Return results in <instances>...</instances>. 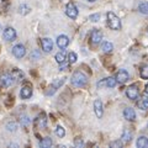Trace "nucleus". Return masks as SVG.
<instances>
[{
  "label": "nucleus",
  "instance_id": "1",
  "mask_svg": "<svg viewBox=\"0 0 148 148\" xmlns=\"http://www.w3.org/2000/svg\"><path fill=\"white\" fill-rule=\"evenodd\" d=\"M71 83L74 86L80 88V86H84L88 83V78L84 73H82L80 71H77V72L73 73V75L71 78Z\"/></svg>",
  "mask_w": 148,
  "mask_h": 148
},
{
  "label": "nucleus",
  "instance_id": "2",
  "mask_svg": "<svg viewBox=\"0 0 148 148\" xmlns=\"http://www.w3.org/2000/svg\"><path fill=\"white\" fill-rule=\"evenodd\" d=\"M106 16H108V25L111 30H121V21L114 12L109 11Z\"/></svg>",
  "mask_w": 148,
  "mask_h": 148
},
{
  "label": "nucleus",
  "instance_id": "3",
  "mask_svg": "<svg viewBox=\"0 0 148 148\" xmlns=\"http://www.w3.org/2000/svg\"><path fill=\"white\" fill-rule=\"evenodd\" d=\"M14 83V77L9 73H1L0 74V84L4 88H9Z\"/></svg>",
  "mask_w": 148,
  "mask_h": 148
},
{
  "label": "nucleus",
  "instance_id": "4",
  "mask_svg": "<svg viewBox=\"0 0 148 148\" xmlns=\"http://www.w3.org/2000/svg\"><path fill=\"white\" fill-rule=\"evenodd\" d=\"M126 96L131 100H136L140 96V91H138L137 85H130L126 89Z\"/></svg>",
  "mask_w": 148,
  "mask_h": 148
},
{
  "label": "nucleus",
  "instance_id": "5",
  "mask_svg": "<svg viewBox=\"0 0 148 148\" xmlns=\"http://www.w3.org/2000/svg\"><path fill=\"white\" fill-rule=\"evenodd\" d=\"M101 40H103V32L99 31V30H92L91 34H90V42L91 45H99L101 42Z\"/></svg>",
  "mask_w": 148,
  "mask_h": 148
},
{
  "label": "nucleus",
  "instance_id": "6",
  "mask_svg": "<svg viewBox=\"0 0 148 148\" xmlns=\"http://www.w3.org/2000/svg\"><path fill=\"white\" fill-rule=\"evenodd\" d=\"M63 84H64V78H61V79L53 82L52 84L49 85V88H48V90H47V92H46V94H47V95H53L54 92H56V90L59 89V88H61Z\"/></svg>",
  "mask_w": 148,
  "mask_h": 148
},
{
  "label": "nucleus",
  "instance_id": "7",
  "mask_svg": "<svg viewBox=\"0 0 148 148\" xmlns=\"http://www.w3.org/2000/svg\"><path fill=\"white\" fill-rule=\"evenodd\" d=\"M16 31L15 29H12V27H6L5 30H4V34H3V37L5 41H9V42H11L16 38Z\"/></svg>",
  "mask_w": 148,
  "mask_h": 148
},
{
  "label": "nucleus",
  "instance_id": "8",
  "mask_svg": "<svg viewBox=\"0 0 148 148\" xmlns=\"http://www.w3.org/2000/svg\"><path fill=\"white\" fill-rule=\"evenodd\" d=\"M66 14H67V16H69L71 18H77V16H78L77 6L74 5L73 3H68L66 6Z\"/></svg>",
  "mask_w": 148,
  "mask_h": 148
},
{
  "label": "nucleus",
  "instance_id": "9",
  "mask_svg": "<svg viewBox=\"0 0 148 148\" xmlns=\"http://www.w3.org/2000/svg\"><path fill=\"white\" fill-rule=\"evenodd\" d=\"M94 112L96 115L98 119H101L104 115V106H103V103H101L100 99H96L94 101Z\"/></svg>",
  "mask_w": 148,
  "mask_h": 148
},
{
  "label": "nucleus",
  "instance_id": "10",
  "mask_svg": "<svg viewBox=\"0 0 148 148\" xmlns=\"http://www.w3.org/2000/svg\"><path fill=\"white\" fill-rule=\"evenodd\" d=\"M12 54L15 56L16 58H22V57H25V54H26V48H25V46H24V45H16V46H14V48H12Z\"/></svg>",
  "mask_w": 148,
  "mask_h": 148
},
{
  "label": "nucleus",
  "instance_id": "11",
  "mask_svg": "<svg viewBox=\"0 0 148 148\" xmlns=\"http://www.w3.org/2000/svg\"><path fill=\"white\" fill-rule=\"evenodd\" d=\"M128 79H130L128 72L126 71V69H120V71L117 72V74H116V80H117V83H120V84H123V83H126Z\"/></svg>",
  "mask_w": 148,
  "mask_h": 148
},
{
  "label": "nucleus",
  "instance_id": "12",
  "mask_svg": "<svg viewBox=\"0 0 148 148\" xmlns=\"http://www.w3.org/2000/svg\"><path fill=\"white\" fill-rule=\"evenodd\" d=\"M68 45H69V38L66 35H61V36L57 37V46L59 48L64 49V48L68 47Z\"/></svg>",
  "mask_w": 148,
  "mask_h": 148
},
{
  "label": "nucleus",
  "instance_id": "13",
  "mask_svg": "<svg viewBox=\"0 0 148 148\" xmlns=\"http://www.w3.org/2000/svg\"><path fill=\"white\" fill-rule=\"evenodd\" d=\"M41 46H42V49L46 53H49L53 48V42H52L51 38H42V41H41Z\"/></svg>",
  "mask_w": 148,
  "mask_h": 148
},
{
  "label": "nucleus",
  "instance_id": "14",
  "mask_svg": "<svg viewBox=\"0 0 148 148\" xmlns=\"http://www.w3.org/2000/svg\"><path fill=\"white\" fill-rule=\"evenodd\" d=\"M123 117L128 121H135L136 120V112L132 108H126L123 110Z\"/></svg>",
  "mask_w": 148,
  "mask_h": 148
},
{
  "label": "nucleus",
  "instance_id": "15",
  "mask_svg": "<svg viewBox=\"0 0 148 148\" xmlns=\"http://www.w3.org/2000/svg\"><path fill=\"white\" fill-rule=\"evenodd\" d=\"M31 95H32V88L30 85H25L20 91L21 99H30Z\"/></svg>",
  "mask_w": 148,
  "mask_h": 148
},
{
  "label": "nucleus",
  "instance_id": "16",
  "mask_svg": "<svg viewBox=\"0 0 148 148\" xmlns=\"http://www.w3.org/2000/svg\"><path fill=\"white\" fill-rule=\"evenodd\" d=\"M137 106H138V109H141L143 111L148 110V98H147V96H142L141 99H138Z\"/></svg>",
  "mask_w": 148,
  "mask_h": 148
},
{
  "label": "nucleus",
  "instance_id": "17",
  "mask_svg": "<svg viewBox=\"0 0 148 148\" xmlns=\"http://www.w3.org/2000/svg\"><path fill=\"white\" fill-rule=\"evenodd\" d=\"M136 146L138 148H148V138L145 136H141L136 142Z\"/></svg>",
  "mask_w": 148,
  "mask_h": 148
},
{
  "label": "nucleus",
  "instance_id": "18",
  "mask_svg": "<svg viewBox=\"0 0 148 148\" xmlns=\"http://www.w3.org/2000/svg\"><path fill=\"white\" fill-rule=\"evenodd\" d=\"M131 140H132V133H131V131H128V130H125V131L122 132L121 141H122L123 143H128Z\"/></svg>",
  "mask_w": 148,
  "mask_h": 148
},
{
  "label": "nucleus",
  "instance_id": "19",
  "mask_svg": "<svg viewBox=\"0 0 148 148\" xmlns=\"http://www.w3.org/2000/svg\"><path fill=\"white\" fill-rule=\"evenodd\" d=\"M101 49H103V52L104 53H110V52H112V49H114V46L111 42H103V45H101Z\"/></svg>",
  "mask_w": 148,
  "mask_h": 148
},
{
  "label": "nucleus",
  "instance_id": "20",
  "mask_svg": "<svg viewBox=\"0 0 148 148\" xmlns=\"http://www.w3.org/2000/svg\"><path fill=\"white\" fill-rule=\"evenodd\" d=\"M51 146H52V140H51L49 137H45L40 142V147L41 148H49Z\"/></svg>",
  "mask_w": 148,
  "mask_h": 148
},
{
  "label": "nucleus",
  "instance_id": "21",
  "mask_svg": "<svg viewBox=\"0 0 148 148\" xmlns=\"http://www.w3.org/2000/svg\"><path fill=\"white\" fill-rule=\"evenodd\" d=\"M54 58H56V62H57L58 64L64 63V62H66V59H67L66 53H64V52H59V53H57V54L54 56Z\"/></svg>",
  "mask_w": 148,
  "mask_h": 148
},
{
  "label": "nucleus",
  "instance_id": "22",
  "mask_svg": "<svg viewBox=\"0 0 148 148\" xmlns=\"http://www.w3.org/2000/svg\"><path fill=\"white\" fill-rule=\"evenodd\" d=\"M138 10H140V12L143 14V15H148V3L147 1L141 3L140 6H138Z\"/></svg>",
  "mask_w": 148,
  "mask_h": 148
},
{
  "label": "nucleus",
  "instance_id": "23",
  "mask_svg": "<svg viewBox=\"0 0 148 148\" xmlns=\"http://www.w3.org/2000/svg\"><path fill=\"white\" fill-rule=\"evenodd\" d=\"M116 78H112V77H110L108 78V79H105V85L108 86V88H114V86H116Z\"/></svg>",
  "mask_w": 148,
  "mask_h": 148
},
{
  "label": "nucleus",
  "instance_id": "24",
  "mask_svg": "<svg viewBox=\"0 0 148 148\" xmlns=\"http://www.w3.org/2000/svg\"><path fill=\"white\" fill-rule=\"evenodd\" d=\"M12 77H14V79H16L17 82H21L22 79H24V74H22L21 71H18V69H17V71H16V69L14 71Z\"/></svg>",
  "mask_w": 148,
  "mask_h": 148
},
{
  "label": "nucleus",
  "instance_id": "25",
  "mask_svg": "<svg viewBox=\"0 0 148 148\" xmlns=\"http://www.w3.org/2000/svg\"><path fill=\"white\" fill-rule=\"evenodd\" d=\"M54 133L57 135L58 137H64V135H66V130H64L62 126H57L56 127V130H54Z\"/></svg>",
  "mask_w": 148,
  "mask_h": 148
},
{
  "label": "nucleus",
  "instance_id": "26",
  "mask_svg": "<svg viewBox=\"0 0 148 148\" xmlns=\"http://www.w3.org/2000/svg\"><path fill=\"white\" fill-rule=\"evenodd\" d=\"M140 74L142 79H148V66H143L140 71Z\"/></svg>",
  "mask_w": 148,
  "mask_h": 148
},
{
  "label": "nucleus",
  "instance_id": "27",
  "mask_svg": "<svg viewBox=\"0 0 148 148\" xmlns=\"http://www.w3.org/2000/svg\"><path fill=\"white\" fill-rule=\"evenodd\" d=\"M68 61H69V63H75L77 62V54L74 53V52H71L69 53V56H68Z\"/></svg>",
  "mask_w": 148,
  "mask_h": 148
},
{
  "label": "nucleus",
  "instance_id": "28",
  "mask_svg": "<svg viewBox=\"0 0 148 148\" xmlns=\"http://www.w3.org/2000/svg\"><path fill=\"white\" fill-rule=\"evenodd\" d=\"M6 128L9 130V131L14 132V131H16V128H17V125H16L15 122H9V123L6 125Z\"/></svg>",
  "mask_w": 148,
  "mask_h": 148
},
{
  "label": "nucleus",
  "instance_id": "29",
  "mask_svg": "<svg viewBox=\"0 0 148 148\" xmlns=\"http://www.w3.org/2000/svg\"><path fill=\"white\" fill-rule=\"evenodd\" d=\"M74 146H75V147H79V148L84 147V141H83L82 138H75V140H74Z\"/></svg>",
  "mask_w": 148,
  "mask_h": 148
},
{
  "label": "nucleus",
  "instance_id": "30",
  "mask_svg": "<svg viewBox=\"0 0 148 148\" xmlns=\"http://www.w3.org/2000/svg\"><path fill=\"white\" fill-rule=\"evenodd\" d=\"M20 122H21L22 126H27V125L30 123V119L27 117V116H21V119H20Z\"/></svg>",
  "mask_w": 148,
  "mask_h": 148
},
{
  "label": "nucleus",
  "instance_id": "31",
  "mask_svg": "<svg viewBox=\"0 0 148 148\" xmlns=\"http://www.w3.org/2000/svg\"><path fill=\"white\" fill-rule=\"evenodd\" d=\"M122 143H123L122 141H114V142H111V143H110V147H112V148H114V147L121 148V147H122Z\"/></svg>",
  "mask_w": 148,
  "mask_h": 148
},
{
  "label": "nucleus",
  "instance_id": "32",
  "mask_svg": "<svg viewBox=\"0 0 148 148\" xmlns=\"http://www.w3.org/2000/svg\"><path fill=\"white\" fill-rule=\"evenodd\" d=\"M99 18H100V14H92V15L89 16V20L92 22H98Z\"/></svg>",
  "mask_w": 148,
  "mask_h": 148
},
{
  "label": "nucleus",
  "instance_id": "33",
  "mask_svg": "<svg viewBox=\"0 0 148 148\" xmlns=\"http://www.w3.org/2000/svg\"><path fill=\"white\" fill-rule=\"evenodd\" d=\"M29 10H30V8L27 6V5H25V4H24V5H21V6H20V12L22 14V15H26V14L29 12Z\"/></svg>",
  "mask_w": 148,
  "mask_h": 148
},
{
  "label": "nucleus",
  "instance_id": "34",
  "mask_svg": "<svg viewBox=\"0 0 148 148\" xmlns=\"http://www.w3.org/2000/svg\"><path fill=\"white\" fill-rule=\"evenodd\" d=\"M41 57V54H40V52L37 49H35L34 52L31 53V59H34V61H36V59H38Z\"/></svg>",
  "mask_w": 148,
  "mask_h": 148
},
{
  "label": "nucleus",
  "instance_id": "35",
  "mask_svg": "<svg viewBox=\"0 0 148 148\" xmlns=\"http://www.w3.org/2000/svg\"><path fill=\"white\" fill-rule=\"evenodd\" d=\"M46 125H47V119H45V117L42 116V117L40 119V127H41V128H45Z\"/></svg>",
  "mask_w": 148,
  "mask_h": 148
},
{
  "label": "nucleus",
  "instance_id": "36",
  "mask_svg": "<svg viewBox=\"0 0 148 148\" xmlns=\"http://www.w3.org/2000/svg\"><path fill=\"white\" fill-rule=\"evenodd\" d=\"M68 64H66V62H64V63H62L61 64V68H59V69H61V71H67V69H68Z\"/></svg>",
  "mask_w": 148,
  "mask_h": 148
},
{
  "label": "nucleus",
  "instance_id": "37",
  "mask_svg": "<svg viewBox=\"0 0 148 148\" xmlns=\"http://www.w3.org/2000/svg\"><path fill=\"white\" fill-rule=\"evenodd\" d=\"M146 92H147V94H148V84L146 85Z\"/></svg>",
  "mask_w": 148,
  "mask_h": 148
},
{
  "label": "nucleus",
  "instance_id": "38",
  "mask_svg": "<svg viewBox=\"0 0 148 148\" xmlns=\"http://www.w3.org/2000/svg\"><path fill=\"white\" fill-rule=\"evenodd\" d=\"M88 1H90V3H94V1H95V0H88Z\"/></svg>",
  "mask_w": 148,
  "mask_h": 148
},
{
  "label": "nucleus",
  "instance_id": "39",
  "mask_svg": "<svg viewBox=\"0 0 148 148\" xmlns=\"http://www.w3.org/2000/svg\"><path fill=\"white\" fill-rule=\"evenodd\" d=\"M147 32H148V30H147Z\"/></svg>",
  "mask_w": 148,
  "mask_h": 148
}]
</instances>
